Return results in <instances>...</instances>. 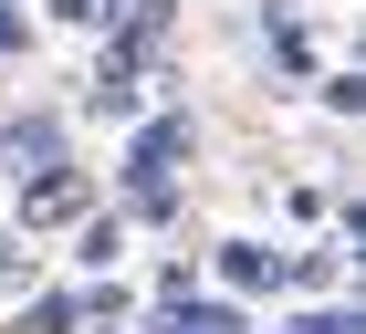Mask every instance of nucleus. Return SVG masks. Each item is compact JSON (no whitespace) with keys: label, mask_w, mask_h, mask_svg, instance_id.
<instances>
[{"label":"nucleus","mask_w":366,"mask_h":334,"mask_svg":"<svg viewBox=\"0 0 366 334\" xmlns=\"http://www.w3.org/2000/svg\"><path fill=\"white\" fill-rule=\"evenodd\" d=\"M189 146H199V126H189V115H147V126H137V146H126V188H168Z\"/></svg>","instance_id":"nucleus-1"},{"label":"nucleus","mask_w":366,"mask_h":334,"mask_svg":"<svg viewBox=\"0 0 366 334\" xmlns=\"http://www.w3.org/2000/svg\"><path fill=\"white\" fill-rule=\"evenodd\" d=\"M84 209H94V178H84V167H31L21 230H63V220H84Z\"/></svg>","instance_id":"nucleus-2"},{"label":"nucleus","mask_w":366,"mask_h":334,"mask_svg":"<svg viewBox=\"0 0 366 334\" xmlns=\"http://www.w3.org/2000/svg\"><path fill=\"white\" fill-rule=\"evenodd\" d=\"M53 146H63V126H53V115H31V126H0V167H11V178H21V157H31V167H63Z\"/></svg>","instance_id":"nucleus-3"},{"label":"nucleus","mask_w":366,"mask_h":334,"mask_svg":"<svg viewBox=\"0 0 366 334\" xmlns=\"http://www.w3.org/2000/svg\"><path fill=\"white\" fill-rule=\"evenodd\" d=\"M220 282H230V293H262V282H282V261L262 241H220Z\"/></svg>","instance_id":"nucleus-4"},{"label":"nucleus","mask_w":366,"mask_h":334,"mask_svg":"<svg viewBox=\"0 0 366 334\" xmlns=\"http://www.w3.org/2000/svg\"><path fill=\"white\" fill-rule=\"evenodd\" d=\"M74 324H84V293H31L11 334H74Z\"/></svg>","instance_id":"nucleus-5"},{"label":"nucleus","mask_w":366,"mask_h":334,"mask_svg":"<svg viewBox=\"0 0 366 334\" xmlns=\"http://www.w3.org/2000/svg\"><path fill=\"white\" fill-rule=\"evenodd\" d=\"M115 250H126V220H84V241H74V261H84V272H105Z\"/></svg>","instance_id":"nucleus-6"},{"label":"nucleus","mask_w":366,"mask_h":334,"mask_svg":"<svg viewBox=\"0 0 366 334\" xmlns=\"http://www.w3.org/2000/svg\"><path fill=\"white\" fill-rule=\"evenodd\" d=\"M168 334H241V313H230V303H178Z\"/></svg>","instance_id":"nucleus-7"},{"label":"nucleus","mask_w":366,"mask_h":334,"mask_svg":"<svg viewBox=\"0 0 366 334\" xmlns=\"http://www.w3.org/2000/svg\"><path fill=\"white\" fill-rule=\"evenodd\" d=\"M293 334H356V313H304Z\"/></svg>","instance_id":"nucleus-8"},{"label":"nucleus","mask_w":366,"mask_h":334,"mask_svg":"<svg viewBox=\"0 0 366 334\" xmlns=\"http://www.w3.org/2000/svg\"><path fill=\"white\" fill-rule=\"evenodd\" d=\"M31 31H21V11H11V0H0V53H21Z\"/></svg>","instance_id":"nucleus-9"},{"label":"nucleus","mask_w":366,"mask_h":334,"mask_svg":"<svg viewBox=\"0 0 366 334\" xmlns=\"http://www.w3.org/2000/svg\"><path fill=\"white\" fill-rule=\"evenodd\" d=\"M11 272H21V230H0V282H11Z\"/></svg>","instance_id":"nucleus-10"}]
</instances>
